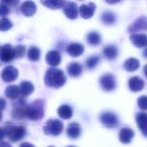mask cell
Segmentation results:
<instances>
[{
    "label": "cell",
    "instance_id": "obj_25",
    "mask_svg": "<svg viewBox=\"0 0 147 147\" xmlns=\"http://www.w3.org/2000/svg\"><path fill=\"white\" fill-rule=\"evenodd\" d=\"M139 67V61L134 57L128 59L124 63V69L128 71H134Z\"/></svg>",
    "mask_w": 147,
    "mask_h": 147
},
{
    "label": "cell",
    "instance_id": "obj_36",
    "mask_svg": "<svg viewBox=\"0 0 147 147\" xmlns=\"http://www.w3.org/2000/svg\"><path fill=\"white\" fill-rule=\"evenodd\" d=\"M5 136H6V131H5V128H0V141L2 140Z\"/></svg>",
    "mask_w": 147,
    "mask_h": 147
},
{
    "label": "cell",
    "instance_id": "obj_16",
    "mask_svg": "<svg viewBox=\"0 0 147 147\" xmlns=\"http://www.w3.org/2000/svg\"><path fill=\"white\" fill-rule=\"evenodd\" d=\"M130 40L137 47H147V35L146 34H132Z\"/></svg>",
    "mask_w": 147,
    "mask_h": 147
},
{
    "label": "cell",
    "instance_id": "obj_39",
    "mask_svg": "<svg viewBox=\"0 0 147 147\" xmlns=\"http://www.w3.org/2000/svg\"><path fill=\"white\" fill-rule=\"evenodd\" d=\"M0 147H11V146L9 145V143L3 142V141H1V142H0Z\"/></svg>",
    "mask_w": 147,
    "mask_h": 147
},
{
    "label": "cell",
    "instance_id": "obj_24",
    "mask_svg": "<svg viewBox=\"0 0 147 147\" xmlns=\"http://www.w3.org/2000/svg\"><path fill=\"white\" fill-rule=\"evenodd\" d=\"M19 94H20L19 87L14 86V85L7 87L6 90H5V95L9 99H17L19 97Z\"/></svg>",
    "mask_w": 147,
    "mask_h": 147
},
{
    "label": "cell",
    "instance_id": "obj_13",
    "mask_svg": "<svg viewBox=\"0 0 147 147\" xmlns=\"http://www.w3.org/2000/svg\"><path fill=\"white\" fill-rule=\"evenodd\" d=\"M45 59H47V63H49L51 67H57L61 63V55H59V51H51L49 53H47V57H45Z\"/></svg>",
    "mask_w": 147,
    "mask_h": 147
},
{
    "label": "cell",
    "instance_id": "obj_20",
    "mask_svg": "<svg viewBox=\"0 0 147 147\" xmlns=\"http://www.w3.org/2000/svg\"><path fill=\"white\" fill-rule=\"evenodd\" d=\"M21 11H22V13L25 16L30 17L36 11V5L33 2H31V1H26V2L22 3V5H21Z\"/></svg>",
    "mask_w": 147,
    "mask_h": 147
},
{
    "label": "cell",
    "instance_id": "obj_30",
    "mask_svg": "<svg viewBox=\"0 0 147 147\" xmlns=\"http://www.w3.org/2000/svg\"><path fill=\"white\" fill-rule=\"evenodd\" d=\"M65 2L63 1H57V0H51V1H43L42 4L51 9H59L63 8Z\"/></svg>",
    "mask_w": 147,
    "mask_h": 147
},
{
    "label": "cell",
    "instance_id": "obj_14",
    "mask_svg": "<svg viewBox=\"0 0 147 147\" xmlns=\"http://www.w3.org/2000/svg\"><path fill=\"white\" fill-rule=\"evenodd\" d=\"M67 51L71 57H80L83 53H84V45L81 43H71L69 47H67Z\"/></svg>",
    "mask_w": 147,
    "mask_h": 147
},
{
    "label": "cell",
    "instance_id": "obj_38",
    "mask_svg": "<svg viewBox=\"0 0 147 147\" xmlns=\"http://www.w3.org/2000/svg\"><path fill=\"white\" fill-rule=\"evenodd\" d=\"M19 147H34V146H33L32 144H30V143L25 142V143H22V144H21Z\"/></svg>",
    "mask_w": 147,
    "mask_h": 147
},
{
    "label": "cell",
    "instance_id": "obj_18",
    "mask_svg": "<svg viewBox=\"0 0 147 147\" xmlns=\"http://www.w3.org/2000/svg\"><path fill=\"white\" fill-rule=\"evenodd\" d=\"M133 137H134V132L132 129L130 128H123L119 133V139L122 143L124 144H128L132 141Z\"/></svg>",
    "mask_w": 147,
    "mask_h": 147
},
{
    "label": "cell",
    "instance_id": "obj_32",
    "mask_svg": "<svg viewBox=\"0 0 147 147\" xmlns=\"http://www.w3.org/2000/svg\"><path fill=\"white\" fill-rule=\"evenodd\" d=\"M99 61H100V57H97V55H92L87 59V67L89 69H94L99 63Z\"/></svg>",
    "mask_w": 147,
    "mask_h": 147
},
{
    "label": "cell",
    "instance_id": "obj_37",
    "mask_svg": "<svg viewBox=\"0 0 147 147\" xmlns=\"http://www.w3.org/2000/svg\"><path fill=\"white\" fill-rule=\"evenodd\" d=\"M5 105H6V103H5L4 99L0 98V111H2L5 108Z\"/></svg>",
    "mask_w": 147,
    "mask_h": 147
},
{
    "label": "cell",
    "instance_id": "obj_5",
    "mask_svg": "<svg viewBox=\"0 0 147 147\" xmlns=\"http://www.w3.org/2000/svg\"><path fill=\"white\" fill-rule=\"evenodd\" d=\"M14 57V49L10 45H4L0 47V61L3 63H9Z\"/></svg>",
    "mask_w": 147,
    "mask_h": 147
},
{
    "label": "cell",
    "instance_id": "obj_35",
    "mask_svg": "<svg viewBox=\"0 0 147 147\" xmlns=\"http://www.w3.org/2000/svg\"><path fill=\"white\" fill-rule=\"evenodd\" d=\"M138 106L142 110H147V96H141L138 99Z\"/></svg>",
    "mask_w": 147,
    "mask_h": 147
},
{
    "label": "cell",
    "instance_id": "obj_6",
    "mask_svg": "<svg viewBox=\"0 0 147 147\" xmlns=\"http://www.w3.org/2000/svg\"><path fill=\"white\" fill-rule=\"evenodd\" d=\"M100 85L104 91H113L116 88V81L113 75L106 74L100 79Z\"/></svg>",
    "mask_w": 147,
    "mask_h": 147
},
{
    "label": "cell",
    "instance_id": "obj_10",
    "mask_svg": "<svg viewBox=\"0 0 147 147\" xmlns=\"http://www.w3.org/2000/svg\"><path fill=\"white\" fill-rule=\"evenodd\" d=\"M63 8V12H65V16H67V18H71V19L77 18V16H78V14H79V9L76 3L65 2Z\"/></svg>",
    "mask_w": 147,
    "mask_h": 147
},
{
    "label": "cell",
    "instance_id": "obj_17",
    "mask_svg": "<svg viewBox=\"0 0 147 147\" xmlns=\"http://www.w3.org/2000/svg\"><path fill=\"white\" fill-rule=\"evenodd\" d=\"M129 89L133 92H139L144 88V82L142 79L138 78V77H132L129 80Z\"/></svg>",
    "mask_w": 147,
    "mask_h": 147
},
{
    "label": "cell",
    "instance_id": "obj_2",
    "mask_svg": "<svg viewBox=\"0 0 147 147\" xmlns=\"http://www.w3.org/2000/svg\"><path fill=\"white\" fill-rule=\"evenodd\" d=\"M43 112H45V109H43V101L36 100L33 103H31V105L27 106L26 117L30 119V120L38 121V120H40V119H42Z\"/></svg>",
    "mask_w": 147,
    "mask_h": 147
},
{
    "label": "cell",
    "instance_id": "obj_4",
    "mask_svg": "<svg viewBox=\"0 0 147 147\" xmlns=\"http://www.w3.org/2000/svg\"><path fill=\"white\" fill-rule=\"evenodd\" d=\"M63 129V124L61 123V121L59 120H49L47 122V124L43 127V131L45 134L51 135V136H57L61 133Z\"/></svg>",
    "mask_w": 147,
    "mask_h": 147
},
{
    "label": "cell",
    "instance_id": "obj_42",
    "mask_svg": "<svg viewBox=\"0 0 147 147\" xmlns=\"http://www.w3.org/2000/svg\"><path fill=\"white\" fill-rule=\"evenodd\" d=\"M2 120V113H1V111H0V121Z\"/></svg>",
    "mask_w": 147,
    "mask_h": 147
},
{
    "label": "cell",
    "instance_id": "obj_29",
    "mask_svg": "<svg viewBox=\"0 0 147 147\" xmlns=\"http://www.w3.org/2000/svg\"><path fill=\"white\" fill-rule=\"evenodd\" d=\"M102 21L107 25H111L113 23H115L116 21V16L113 12H110V11H106V12L103 13L102 15Z\"/></svg>",
    "mask_w": 147,
    "mask_h": 147
},
{
    "label": "cell",
    "instance_id": "obj_19",
    "mask_svg": "<svg viewBox=\"0 0 147 147\" xmlns=\"http://www.w3.org/2000/svg\"><path fill=\"white\" fill-rule=\"evenodd\" d=\"M67 135L71 139H77L81 135V126L78 123H71L67 128Z\"/></svg>",
    "mask_w": 147,
    "mask_h": 147
},
{
    "label": "cell",
    "instance_id": "obj_12",
    "mask_svg": "<svg viewBox=\"0 0 147 147\" xmlns=\"http://www.w3.org/2000/svg\"><path fill=\"white\" fill-rule=\"evenodd\" d=\"M140 30H147V17L142 16L140 18L136 19L132 23V25L129 27L130 32H137V31Z\"/></svg>",
    "mask_w": 147,
    "mask_h": 147
},
{
    "label": "cell",
    "instance_id": "obj_26",
    "mask_svg": "<svg viewBox=\"0 0 147 147\" xmlns=\"http://www.w3.org/2000/svg\"><path fill=\"white\" fill-rule=\"evenodd\" d=\"M103 53H104L105 57L108 59H113L118 55V49H117L115 45H108V47H104Z\"/></svg>",
    "mask_w": 147,
    "mask_h": 147
},
{
    "label": "cell",
    "instance_id": "obj_40",
    "mask_svg": "<svg viewBox=\"0 0 147 147\" xmlns=\"http://www.w3.org/2000/svg\"><path fill=\"white\" fill-rule=\"evenodd\" d=\"M144 74H145V76L147 77V65L144 67Z\"/></svg>",
    "mask_w": 147,
    "mask_h": 147
},
{
    "label": "cell",
    "instance_id": "obj_1",
    "mask_svg": "<svg viewBox=\"0 0 147 147\" xmlns=\"http://www.w3.org/2000/svg\"><path fill=\"white\" fill-rule=\"evenodd\" d=\"M65 76L61 69L51 67L47 69L45 77V83L47 87L53 89H59L63 87L65 83Z\"/></svg>",
    "mask_w": 147,
    "mask_h": 147
},
{
    "label": "cell",
    "instance_id": "obj_15",
    "mask_svg": "<svg viewBox=\"0 0 147 147\" xmlns=\"http://www.w3.org/2000/svg\"><path fill=\"white\" fill-rule=\"evenodd\" d=\"M136 122L139 129L144 136L147 137V114L146 113H138L136 116Z\"/></svg>",
    "mask_w": 147,
    "mask_h": 147
},
{
    "label": "cell",
    "instance_id": "obj_28",
    "mask_svg": "<svg viewBox=\"0 0 147 147\" xmlns=\"http://www.w3.org/2000/svg\"><path fill=\"white\" fill-rule=\"evenodd\" d=\"M87 40L90 45H97L101 42V35L96 31H92L87 35Z\"/></svg>",
    "mask_w": 147,
    "mask_h": 147
},
{
    "label": "cell",
    "instance_id": "obj_43",
    "mask_svg": "<svg viewBox=\"0 0 147 147\" xmlns=\"http://www.w3.org/2000/svg\"><path fill=\"white\" fill-rule=\"evenodd\" d=\"M69 147H75V146H69Z\"/></svg>",
    "mask_w": 147,
    "mask_h": 147
},
{
    "label": "cell",
    "instance_id": "obj_34",
    "mask_svg": "<svg viewBox=\"0 0 147 147\" xmlns=\"http://www.w3.org/2000/svg\"><path fill=\"white\" fill-rule=\"evenodd\" d=\"M9 7L5 4V2L0 3V16H2L4 18V16H6L9 13Z\"/></svg>",
    "mask_w": 147,
    "mask_h": 147
},
{
    "label": "cell",
    "instance_id": "obj_8",
    "mask_svg": "<svg viewBox=\"0 0 147 147\" xmlns=\"http://www.w3.org/2000/svg\"><path fill=\"white\" fill-rule=\"evenodd\" d=\"M26 109L27 106H25L24 101L20 99L14 105V108H13L11 115L14 119H23L26 117Z\"/></svg>",
    "mask_w": 147,
    "mask_h": 147
},
{
    "label": "cell",
    "instance_id": "obj_11",
    "mask_svg": "<svg viewBox=\"0 0 147 147\" xmlns=\"http://www.w3.org/2000/svg\"><path fill=\"white\" fill-rule=\"evenodd\" d=\"M95 9H96V5L94 3H88V4H83L82 6L79 8V12H80L81 16L85 19L91 18L94 15Z\"/></svg>",
    "mask_w": 147,
    "mask_h": 147
},
{
    "label": "cell",
    "instance_id": "obj_33",
    "mask_svg": "<svg viewBox=\"0 0 147 147\" xmlns=\"http://www.w3.org/2000/svg\"><path fill=\"white\" fill-rule=\"evenodd\" d=\"M14 49V55L17 59H20L25 55V47L24 45H17Z\"/></svg>",
    "mask_w": 147,
    "mask_h": 147
},
{
    "label": "cell",
    "instance_id": "obj_31",
    "mask_svg": "<svg viewBox=\"0 0 147 147\" xmlns=\"http://www.w3.org/2000/svg\"><path fill=\"white\" fill-rule=\"evenodd\" d=\"M11 27H12V23H11L10 20H8L5 17L0 19V30L1 31H6L10 29Z\"/></svg>",
    "mask_w": 147,
    "mask_h": 147
},
{
    "label": "cell",
    "instance_id": "obj_41",
    "mask_svg": "<svg viewBox=\"0 0 147 147\" xmlns=\"http://www.w3.org/2000/svg\"><path fill=\"white\" fill-rule=\"evenodd\" d=\"M143 55H144L145 57H147V47L145 49V51H144V53H143Z\"/></svg>",
    "mask_w": 147,
    "mask_h": 147
},
{
    "label": "cell",
    "instance_id": "obj_44",
    "mask_svg": "<svg viewBox=\"0 0 147 147\" xmlns=\"http://www.w3.org/2000/svg\"><path fill=\"white\" fill-rule=\"evenodd\" d=\"M49 147H53V146H49Z\"/></svg>",
    "mask_w": 147,
    "mask_h": 147
},
{
    "label": "cell",
    "instance_id": "obj_27",
    "mask_svg": "<svg viewBox=\"0 0 147 147\" xmlns=\"http://www.w3.org/2000/svg\"><path fill=\"white\" fill-rule=\"evenodd\" d=\"M27 57L30 59L31 61H37L40 57V51H39L38 47H31L28 49V53H27Z\"/></svg>",
    "mask_w": 147,
    "mask_h": 147
},
{
    "label": "cell",
    "instance_id": "obj_3",
    "mask_svg": "<svg viewBox=\"0 0 147 147\" xmlns=\"http://www.w3.org/2000/svg\"><path fill=\"white\" fill-rule=\"evenodd\" d=\"M5 131H6V136L12 142L21 140L26 134V130L22 126H8L5 128Z\"/></svg>",
    "mask_w": 147,
    "mask_h": 147
},
{
    "label": "cell",
    "instance_id": "obj_21",
    "mask_svg": "<svg viewBox=\"0 0 147 147\" xmlns=\"http://www.w3.org/2000/svg\"><path fill=\"white\" fill-rule=\"evenodd\" d=\"M83 67L79 63H71L67 65V73L71 77H79L82 74Z\"/></svg>",
    "mask_w": 147,
    "mask_h": 147
},
{
    "label": "cell",
    "instance_id": "obj_22",
    "mask_svg": "<svg viewBox=\"0 0 147 147\" xmlns=\"http://www.w3.org/2000/svg\"><path fill=\"white\" fill-rule=\"evenodd\" d=\"M34 90V87L30 82H22L19 86V91L22 96H28Z\"/></svg>",
    "mask_w": 147,
    "mask_h": 147
},
{
    "label": "cell",
    "instance_id": "obj_23",
    "mask_svg": "<svg viewBox=\"0 0 147 147\" xmlns=\"http://www.w3.org/2000/svg\"><path fill=\"white\" fill-rule=\"evenodd\" d=\"M57 113H59V116L63 119H69L73 116V110L67 105H63V106L59 107Z\"/></svg>",
    "mask_w": 147,
    "mask_h": 147
},
{
    "label": "cell",
    "instance_id": "obj_9",
    "mask_svg": "<svg viewBox=\"0 0 147 147\" xmlns=\"http://www.w3.org/2000/svg\"><path fill=\"white\" fill-rule=\"evenodd\" d=\"M18 77V71L12 65H8L2 71L1 78L4 82H13Z\"/></svg>",
    "mask_w": 147,
    "mask_h": 147
},
{
    "label": "cell",
    "instance_id": "obj_7",
    "mask_svg": "<svg viewBox=\"0 0 147 147\" xmlns=\"http://www.w3.org/2000/svg\"><path fill=\"white\" fill-rule=\"evenodd\" d=\"M100 121L105 125L106 127L112 128V127H116L118 125V118L117 116L112 112H105L100 116Z\"/></svg>",
    "mask_w": 147,
    "mask_h": 147
}]
</instances>
